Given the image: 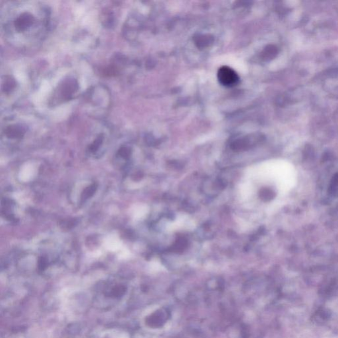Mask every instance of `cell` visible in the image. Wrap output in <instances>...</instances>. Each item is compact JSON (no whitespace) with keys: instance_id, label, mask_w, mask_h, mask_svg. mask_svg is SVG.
I'll return each instance as SVG.
<instances>
[{"instance_id":"obj_1","label":"cell","mask_w":338,"mask_h":338,"mask_svg":"<svg viewBox=\"0 0 338 338\" xmlns=\"http://www.w3.org/2000/svg\"><path fill=\"white\" fill-rule=\"evenodd\" d=\"M47 7L38 3L15 2L1 15L2 27L9 42L17 46L31 47L39 43L49 26Z\"/></svg>"},{"instance_id":"obj_2","label":"cell","mask_w":338,"mask_h":338,"mask_svg":"<svg viewBox=\"0 0 338 338\" xmlns=\"http://www.w3.org/2000/svg\"><path fill=\"white\" fill-rule=\"evenodd\" d=\"M218 78L220 84L225 87H233L239 81L235 71L228 66H222L219 69Z\"/></svg>"},{"instance_id":"obj_3","label":"cell","mask_w":338,"mask_h":338,"mask_svg":"<svg viewBox=\"0 0 338 338\" xmlns=\"http://www.w3.org/2000/svg\"><path fill=\"white\" fill-rule=\"evenodd\" d=\"M213 42V38L210 35H198L195 39V43L199 48H205Z\"/></svg>"}]
</instances>
